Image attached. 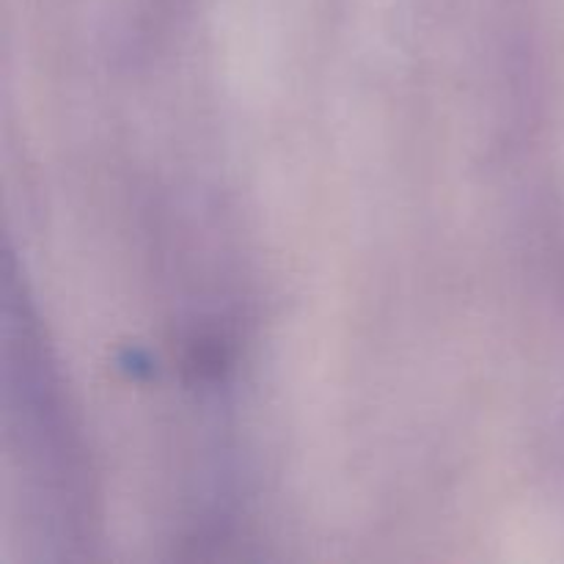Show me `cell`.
<instances>
[{
    "label": "cell",
    "mask_w": 564,
    "mask_h": 564,
    "mask_svg": "<svg viewBox=\"0 0 564 564\" xmlns=\"http://www.w3.org/2000/svg\"><path fill=\"white\" fill-rule=\"evenodd\" d=\"M14 262H6L3 284V380H6V430L9 455L20 460L22 488L36 485V499L44 501L50 532L77 534L86 521V471L83 452L72 427L69 408L61 391L47 341L36 325L25 286L17 284Z\"/></svg>",
    "instance_id": "1"
}]
</instances>
